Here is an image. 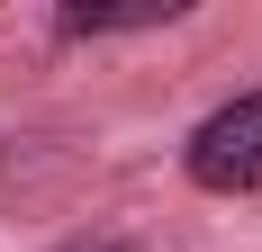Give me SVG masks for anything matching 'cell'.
Returning <instances> with one entry per match:
<instances>
[{
	"mask_svg": "<svg viewBox=\"0 0 262 252\" xmlns=\"http://www.w3.org/2000/svg\"><path fill=\"white\" fill-rule=\"evenodd\" d=\"M181 180L208 198H262V90H235L226 108H208L190 126Z\"/></svg>",
	"mask_w": 262,
	"mask_h": 252,
	"instance_id": "1",
	"label": "cell"
},
{
	"mask_svg": "<svg viewBox=\"0 0 262 252\" xmlns=\"http://www.w3.org/2000/svg\"><path fill=\"white\" fill-rule=\"evenodd\" d=\"M181 18V0H145V9H63L54 36H136V27H163Z\"/></svg>",
	"mask_w": 262,
	"mask_h": 252,
	"instance_id": "2",
	"label": "cell"
},
{
	"mask_svg": "<svg viewBox=\"0 0 262 252\" xmlns=\"http://www.w3.org/2000/svg\"><path fill=\"white\" fill-rule=\"evenodd\" d=\"M91 252H136V243H91Z\"/></svg>",
	"mask_w": 262,
	"mask_h": 252,
	"instance_id": "3",
	"label": "cell"
}]
</instances>
